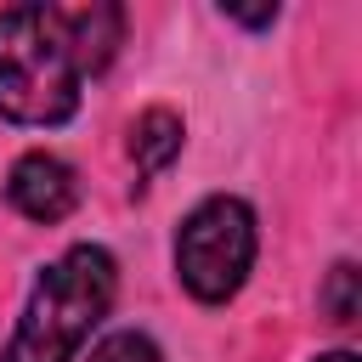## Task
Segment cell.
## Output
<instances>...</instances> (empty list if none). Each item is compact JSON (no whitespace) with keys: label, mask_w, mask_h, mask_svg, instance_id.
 <instances>
[{"label":"cell","mask_w":362,"mask_h":362,"mask_svg":"<svg viewBox=\"0 0 362 362\" xmlns=\"http://www.w3.org/2000/svg\"><path fill=\"white\" fill-rule=\"evenodd\" d=\"M79 85H85V68L68 40L62 6L0 11V119L62 124L79 113Z\"/></svg>","instance_id":"1"},{"label":"cell","mask_w":362,"mask_h":362,"mask_svg":"<svg viewBox=\"0 0 362 362\" xmlns=\"http://www.w3.org/2000/svg\"><path fill=\"white\" fill-rule=\"evenodd\" d=\"M113 288H119L113 255L96 243H74L68 255H57L40 272L0 362H74L79 345L90 339V328L107 317Z\"/></svg>","instance_id":"2"},{"label":"cell","mask_w":362,"mask_h":362,"mask_svg":"<svg viewBox=\"0 0 362 362\" xmlns=\"http://www.w3.org/2000/svg\"><path fill=\"white\" fill-rule=\"evenodd\" d=\"M255 266V209L243 198H204L175 232V277L192 300L226 305Z\"/></svg>","instance_id":"3"},{"label":"cell","mask_w":362,"mask_h":362,"mask_svg":"<svg viewBox=\"0 0 362 362\" xmlns=\"http://www.w3.org/2000/svg\"><path fill=\"white\" fill-rule=\"evenodd\" d=\"M6 198H11L17 215H28L40 226H57L79 204V175L57 153H23L11 164V175H6Z\"/></svg>","instance_id":"4"},{"label":"cell","mask_w":362,"mask_h":362,"mask_svg":"<svg viewBox=\"0 0 362 362\" xmlns=\"http://www.w3.org/2000/svg\"><path fill=\"white\" fill-rule=\"evenodd\" d=\"M62 23H68V40L79 51V68L85 74H102L124 40V11L107 6V0H90V6H62Z\"/></svg>","instance_id":"5"},{"label":"cell","mask_w":362,"mask_h":362,"mask_svg":"<svg viewBox=\"0 0 362 362\" xmlns=\"http://www.w3.org/2000/svg\"><path fill=\"white\" fill-rule=\"evenodd\" d=\"M181 113H170V107H147L136 124H130V158H136V170L141 175H158V170H170L175 164V153H181Z\"/></svg>","instance_id":"6"},{"label":"cell","mask_w":362,"mask_h":362,"mask_svg":"<svg viewBox=\"0 0 362 362\" xmlns=\"http://www.w3.org/2000/svg\"><path fill=\"white\" fill-rule=\"evenodd\" d=\"M356 283H362V272H356L351 260H339V266L328 272V283H322V311H328L334 328H351V322H356V305H362Z\"/></svg>","instance_id":"7"},{"label":"cell","mask_w":362,"mask_h":362,"mask_svg":"<svg viewBox=\"0 0 362 362\" xmlns=\"http://www.w3.org/2000/svg\"><path fill=\"white\" fill-rule=\"evenodd\" d=\"M85 362H164V351H158L147 334L119 328V334H107L102 345H90V356H85Z\"/></svg>","instance_id":"8"},{"label":"cell","mask_w":362,"mask_h":362,"mask_svg":"<svg viewBox=\"0 0 362 362\" xmlns=\"http://www.w3.org/2000/svg\"><path fill=\"white\" fill-rule=\"evenodd\" d=\"M221 17H232L243 28H272L277 23V6H221Z\"/></svg>","instance_id":"9"},{"label":"cell","mask_w":362,"mask_h":362,"mask_svg":"<svg viewBox=\"0 0 362 362\" xmlns=\"http://www.w3.org/2000/svg\"><path fill=\"white\" fill-rule=\"evenodd\" d=\"M317 362H356L351 351H328V356H317Z\"/></svg>","instance_id":"10"}]
</instances>
